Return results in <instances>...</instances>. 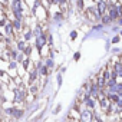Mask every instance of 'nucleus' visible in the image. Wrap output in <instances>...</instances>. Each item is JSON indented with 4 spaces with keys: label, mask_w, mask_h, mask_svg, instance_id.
I'll list each match as a JSON object with an SVG mask.
<instances>
[{
    "label": "nucleus",
    "mask_w": 122,
    "mask_h": 122,
    "mask_svg": "<svg viewBox=\"0 0 122 122\" xmlns=\"http://www.w3.org/2000/svg\"><path fill=\"white\" fill-rule=\"evenodd\" d=\"M93 119H95V115H93V112L91 109L86 108V109L81 111V116H79L81 122H93Z\"/></svg>",
    "instance_id": "f257e3e1"
},
{
    "label": "nucleus",
    "mask_w": 122,
    "mask_h": 122,
    "mask_svg": "<svg viewBox=\"0 0 122 122\" xmlns=\"http://www.w3.org/2000/svg\"><path fill=\"white\" fill-rule=\"evenodd\" d=\"M83 103H85V106H86L88 109H93V108H95V99L91 98L89 93H86V96H85V99H83Z\"/></svg>",
    "instance_id": "f03ea898"
},
{
    "label": "nucleus",
    "mask_w": 122,
    "mask_h": 122,
    "mask_svg": "<svg viewBox=\"0 0 122 122\" xmlns=\"http://www.w3.org/2000/svg\"><path fill=\"white\" fill-rule=\"evenodd\" d=\"M23 115H25V111H23V109H17V108H13V111H12V115H10V116H12L13 119H20Z\"/></svg>",
    "instance_id": "7ed1b4c3"
},
{
    "label": "nucleus",
    "mask_w": 122,
    "mask_h": 122,
    "mask_svg": "<svg viewBox=\"0 0 122 122\" xmlns=\"http://www.w3.org/2000/svg\"><path fill=\"white\" fill-rule=\"evenodd\" d=\"M102 20H103V23H105V25H108V23L111 22V17H109V15H103Z\"/></svg>",
    "instance_id": "20e7f679"
},
{
    "label": "nucleus",
    "mask_w": 122,
    "mask_h": 122,
    "mask_svg": "<svg viewBox=\"0 0 122 122\" xmlns=\"http://www.w3.org/2000/svg\"><path fill=\"white\" fill-rule=\"evenodd\" d=\"M13 26H15L16 29H20V27H22V25H20V20H17V19H16V20L13 22Z\"/></svg>",
    "instance_id": "39448f33"
},
{
    "label": "nucleus",
    "mask_w": 122,
    "mask_h": 122,
    "mask_svg": "<svg viewBox=\"0 0 122 122\" xmlns=\"http://www.w3.org/2000/svg\"><path fill=\"white\" fill-rule=\"evenodd\" d=\"M30 37H32V30L26 32V35H25V39H30Z\"/></svg>",
    "instance_id": "423d86ee"
},
{
    "label": "nucleus",
    "mask_w": 122,
    "mask_h": 122,
    "mask_svg": "<svg viewBox=\"0 0 122 122\" xmlns=\"http://www.w3.org/2000/svg\"><path fill=\"white\" fill-rule=\"evenodd\" d=\"M76 36H78V32H76V30H73V32L71 33V39H76Z\"/></svg>",
    "instance_id": "0eeeda50"
},
{
    "label": "nucleus",
    "mask_w": 122,
    "mask_h": 122,
    "mask_svg": "<svg viewBox=\"0 0 122 122\" xmlns=\"http://www.w3.org/2000/svg\"><path fill=\"white\" fill-rule=\"evenodd\" d=\"M57 83H59V85H60V83H62V76H60V75L57 76Z\"/></svg>",
    "instance_id": "6e6552de"
},
{
    "label": "nucleus",
    "mask_w": 122,
    "mask_h": 122,
    "mask_svg": "<svg viewBox=\"0 0 122 122\" xmlns=\"http://www.w3.org/2000/svg\"><path fill=\"white\" fill-rule=\"evenodd\" d=\"M79 56H81V53H76L75 55V60H79Z\"/></svg>",
    "instance_id": "1a4fd4ad"
},
{
    "label": "nucleus",
    "mask_w": 122,
    "mask_h": 122,
    "mask_svg": "<svg viewBox=\"0 0 122 122\" xmlns=\"http://www.w3.org/2000/svg\"><path fill=\"white\" fill-rule=\"evenodd\" d=\"M118 25H119V26H122V19H119V22H118Z\"/></svg>",
    "instance_id": "9d476101"
},
{
    "label": "nucleus",
    "mask_w": 122,
    "mask_h": 122,
    "mask_svg": "<svg viewBox=\"0 0 122 122\" xmlns=\"http://www.w3.org/2000/svg\"><path fill=\"white\" fill-rule=\"evenodd\" d=\"M121 35H122V32H121Z\"/></svg>",
    "instance_id": "9b49d317"
}]
</instances>
